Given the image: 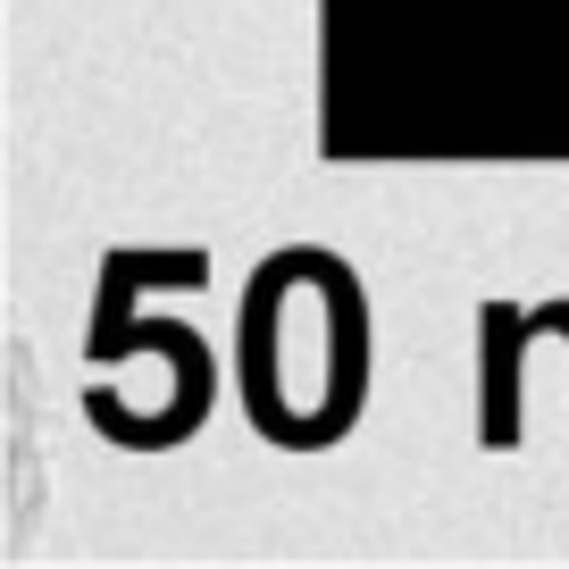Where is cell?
<instances>
[{"instance_id":"obj_1","label":"cell","mask_w":569,"mask_h":569,"mask_svg":"<svg viewBox=\"0 0 569 569\" xmlns=\"http://www.w3.org/2000/svg\"><path fill=\"white\" fill-rule=\"evenodd\" d=\"M51 502V452H42V360L34 336H9L0 352V552L18 561L42 536Z\"/></svg>"}]
</instances>
